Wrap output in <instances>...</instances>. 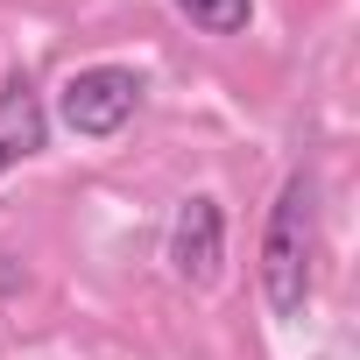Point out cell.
<instances>
[{
    "mask_svg": "<svg viewBox=\"0 0 360 360\" xmlns=\"http://www.w3.org/2000/svg\"><path fill=\"white\" fill-rule=\"evenodd\" d=\"M219 255H226V212L219 198H184L176 205V226H169V269L184 283H212L219 276Z\"/></svg>",
    "mask_w": 360,
    "mask_h": 360,
    "instance_id": "3",
    "label": "cell"
},
{
    "mask_svg": "<svg viewBox=\"0 0 360 360\" xmlns=\"http://www.w3.org/2000/svg\"><path fill=\"white\" fill-rule=\"evenodd\" d=\"M311 226H318V184L311 169H297L269 205V233H262V297L276 318H304L311 304Z\"/></svg>",
    "mask_w": 360,
    "mask_h": 360,
    "instance_id": "1",
    "label": "cell"
},
{
    "mask_svg": "<svg viewBox=\"0 0 360 360\" xmlns=\"http://www.w3.org/2000/svg\"><path fill=\"white\" fill-rule=\"evenodd\" d=\"M141 92H148V85H141L134 64H85V71L64 78V92H57V120H64L78 141H106V134H120V127L134 120Z\"/></svg>",
    "mask_w": 360,
    "mask_h": 360,
    "instance_id": "2",
    "label": "cell"
},
{
    "mask_svg": "<svg viewBox=\"0 0 360 360\" xmlns=\"http://www.w3.org/2000/svg\"><path fill=\"white\" fill-rule=\"evenodd\" d=\"M43 141H50V113H43L36 85L8 78V85H0V176L22 169L29 155H43Z\"/></svg>",
    "mask_w": 360,
    "mask_h": 360,
    "instance_id": "4",
    "label": "cell"
},
{
    "mask_svg": "<svg viewBox=\"0 0 360 360\" xmlns=\"http://www.w3.org/2000/svg\"><path fill=\"white\" fill-rule=\"evenodd\" d=\"M176 8H184L191 29H205V36H240L248 15H255V0H176Z\"/></svg>",
    "mask_w": 360,
    "mask_h": 360,
    "instance_id": "5",
    "label": "cell"
}]
</instances>
